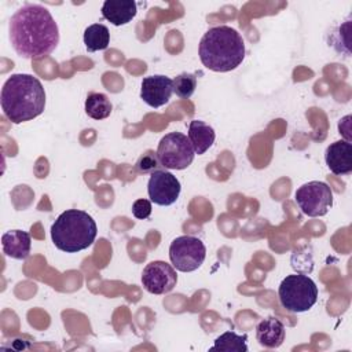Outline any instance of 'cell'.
Listing matches in <instances>:
<instances>
[{
  "label": "cell",
  "mask_w": 352,
  "mask_h": 352,
  "mask_svg": "<svg viewBox=\"0 0 352 352\" xmlns=\"http://www.w3.org/2000/svg\"><path fill=\"white\" fill-rule=\"evenodd\" d=\"M158 166H161V164L158 161L157 153H154L153 150H147L144 154H142L135 165L139 173H153L158 169Z\"/></svg>",
  "instance_id": "obj_21"
},
{
  "label": "cell",
  "mask_w": 352,
  "mask_h": 352,
  "mask_svg": "<svg viewBox=\"0 0 352 352\" xmlns=\"http://www.w3.org/2000/svg\"><path fill=\"white\" fill-rule=\"evenodd\" d=\"M180 182L166 169H157L150 175L147 183V192L151 202L160 206H169L175 204L180 195Z\"/></svg>",
  "instance_id": "obj_10"
},
{
  "label": "cell",
  "mask_w": 352,
  "mask_h": 352,
  "mask_svg": "<svg viewBox=\"0 0 352 352\" xmlns=\"http://www.w3.org/2000/svg\"><path fill=\"white\" fill-rule=\"evenodd\" d=\"M173 94V80L162 76L154 74L144 77L140 87V98L150 107L158 109L166 104Z\"/></svg>",
  "instance_id": "obj_11"
},
{
  "label": "cell",
  "mask_w": 352,
  "mask_h": 352,
  "mask_svg": "<svg viewBox=\"0 0 352 352\" xmlns=\"http://www.w3.org/2000/svg\"><path fill=\"white\" fill-rule=\"evenodd\" d=\"M256 338L265 348H278L285 341V326L279 319L268 316L257 324Z\"/></svg>",
  "instance_id": "obj_15"
},
{
  "label": "cell",
  "mask_w": 352,
  "mask_h": 352,
  "mask_svg": "<svg viewBox=\"0 0 352 352\" xmlns=\"http://www.w3.org/2000/svg\"><path fill=\"white\" fill-rule=\"evenodd\" d=\"M198 55L206 69L219 73L231 72L245 58V41L234 28L226 25L214 26L202 36Z\"/></svg>",
  "instance_id": "obj_3"
},
{
  "label": "cell",
  "mask_w": 352,
  "mask_h": 352,
  "mask_svg": "<svg viewBox=\"0 0 352 352\" xmlns=\"http://www.w3.org/2000/svg\"><path fill=\"white\" fill-rule=\"evenodd\" d=\"M1 246L6 256L15 260H25L30 254V235L22 230H10L3 234Z\"/></svg>",
  "instance_id": "obj_14"
},
{
  "label": "cell",
  "mask_w": 352,
  "mask_h": 352,
  "mask_svg": "<svg viewBox=\"0 0 352 352\" xmlns=\"http://www.w3.org/2000/svg\"><path fill=\"white\" fill-rule=\"evenodd\" d=\"M206 257L204 242L192 235H182L172 241L169 246V258L175 270L180 272H192L198 270Z\"/></svg>",
  "instance_id": "obj_7"
},
{
  "label": "cell",
  "mask_w": 352,
  "mask_h": 352,
  "mask_svg": "<svg viewBox=\"0 0 352 352\" xmlns=\"http://www.w3.org/2000/svg\"><path fill=\"white\" fill-rule=\"evenodd\" d=\"M113 110L110 99L102 92H91L85 99V113L94 120H104Z\"/></svg>",
  "instance_id": "obj_18"
},
{
  "label": "cell",
  "mask_w": 352,
  "mask_h": 352,
  "mask_svg": "<svg viewBox=\"0 0 352 352\" xmlns=\"http://www.w3.org/2000/svg\"><path fill=\"white\" fill-rule=\"evenodd\" d=\"M98 234V227L91 214L80 209H67L51 226L54 245L66 253H77L89 248Z\"/></svg>",
  "instance_id": "obj_4"
},
{
  "label": "cell",
  "mask_w": 352,
  "mask_h": 352,
  "mask_svg": "<svg viewBox=\"0 0 352 352\" xmlns=\"http://www.w3.org/2000/svg\"><path fill=\"white\" fill-rule=\"evenodd\" d=\"M327 168L334 175H349L352 172V144L348 140H337L324 151Z\"/></svg>",
  "instance_id": "obj_12"
},
{
  "label": "cell",
  "mask_w": 352,
  "mask_h": 352,
  "mask_svg": "<svg viewBox=\"0 0 352 352\" xmlns=\"http://www.w3.org/2000/svg\"><path fill=\"white\" fill-rule=\"evenodd\" d=\"M177 274L173 265L162 260L150 261L142 272V285L151 294H165L173 290Z\"/></svg>",
  "instance_id": "obj_9"
},
{
  "label": "cell",
  "mask_w": 352,
  "mask_h": 352,
  "mask_svg": "<svg viewBox=\"0 0 352 352\" xmlns=\"http://www.w3.org/2000/svg\"><path fill=\"white\" fill-rule=\"evenodd\" d=\"M197 88V77L191 73H182L173 78V92L182 98L188 99Z\"/></svg>",
  "instance_id": "obj_20"
},
{
  "label": "cell",
  "mask_w": 352,
  "mask_h": 352,
  "mask_svg": "<svg viewBox=\"0 0 352 352\" xmlns=\"http://www.w3.org/2000/svg\"><path fill=\"white\" fill-rule=\"evenodd\" d=\"M138 12L133 0H106L102 6V16L114 26L129 23Z\"/></svg>",
  "instance_id": "obj_13"
},
{
  "label": "cell",
  "mask_w": 352,
  "mask_h": 352,
  "mask_svg": "<svg viewBox=\"0 0 352 352\" xmlns=\"http://www.w3.org/2000/svg\"><path fill=\"white\" fill-rule=\"evenodd\" d=\"M1 110L12 124L30 121L45 107V91L40 80L32 74H11L0 95Z\"/></svg>",
  "instance_id": "obj_2"
},
{
  "label": "cell",
  "mask_w": 352,
  "mask_h": 352,
  "mask_svg": "<svg viewBox=\"0 0 352 352\" xmlns=\"http://www.w3.org/2000/svg\"><path fill=\"white\" fill-rule=\"evenodd\" d=\"M157 157L165 169H186L194 160V148L188 138L180 132L166 133L158 143Z\"/></svg>",
  "instance_id": "obj_6"
},
{
  "label": "cell",
  "mask_w": 352,
  "mask_h": 352,
  "mask_svg": "<svg viewBox=\"0 0 352 352\" xmlns=\"http://www.w3.org/2000/svg\"><path fill=\"white\" fill-rule=\"evenodd\" d=\"M296 202L309 217L324 216L333 205V191L324 182L312 180L296 190Z\"/></svg>",
  "instance_id": "obj_8"
},
{
  "label": "cell",
  "mask_w": 352,
  "mask_h": 352,
  "mask_svg": "<svg viewBox=\"0 0 352 352\" xmlns=\"http://www.w3.org/2000/svg\"><path fill=\"white\" fill-rule=\"evenodd\" d=\"M187 138L194 148V153L201 155L212 147V144L214 143L216 133L209 124L201 120H192L188 125Z\"/></svg>",
  "instance_id": "obj_16"
},
{
  "label": "cell",
  "mask_w": 352,
  "mask_h": 352,
  "mask_svg": "<svg viewBox=\"0 0 352 352\" xmlns=\"http://www.w3.org/2000/svg\"><path fill=\"white\" fill-rule=\"evenodd\" d=\"M248 336H238L234 331H226L220 334L210 351H224V352H248Z\"/></svg>",
  "instance_id": "obj_19"
},
{
  "label": "cell",
  "mask_w": 352,
  "mask_h": 352,
  "mask_svg": "<svg viewBox=\"0 0 352 352\" xmlns=\"http://www.w3.org/2000/svg\"><path fill=\"white\" fill-rule=\"evenodd\" d=\"M10 41L25 59H44L59 43V29L51 12L40 4L28 3L18 8L8 25Z\"/></svg>",
  "instance_id": "obj_1"
},
{
  "label": "cell",
  "mask_w": 352,
  "mask_h": 352,
  "mask_svg": "<svg viewBox=\"0 0 352 352\" xmlns=\"http://www.w3.org/2000/svg\"><path fill=\"white\" fill-rule=\"evenodd\" d=\"M82 40H84L85 48L89 52L102 51V50H106L109 47L110 32H109L107 26H104L102 23H94V25H89L84 30Z\"/></svg>",
  "instance_id": "obj_17"
},
{
  "label": "cell",
  "mask_w": 352,
  "mask_h": 352,
  "mask_svg": "<svg viewBox=\"0 0 352 352\" xmlns=\"http://www.w3.org/2000/svg\"><path fill=\"white\" fill-rule=\"evenodd\" d=\"M278 296L285 309L300 314L311 309L318 301V286L308 275L292 274L280 282Z\"/></svg>",
  "instance_id": "obj_5"
},
{
  "label": "cell",
  "mask_w": 352,
  "mask_h": 352,
  "mask_svg": "<svg viewBox=\"0 0 352 352\" xmlns=\"http://www.w3.org/2000/svg\"><path fill=\"white\" fill-rule=\"evenodd\" d=\"M132 214L139 220L147 219L151 214V201L144 198L136 199L132 205Z\"/></svg>",
  "instance_id": "obj_22"
}]
</instances>
